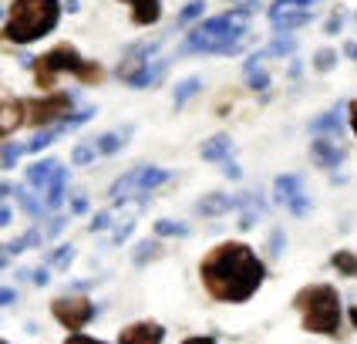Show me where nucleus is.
Wrapping results in <instances>:
<instances>
[{"instance_id": "f257e3e1", "label": "nucleus", "mask_w": 357, "mask_h": 344, "mask_svg": "<svg viewBox=\"0 0 357 344\" xmlns=\"http://www.w3.org/2000/svg\"><path fill=\"white\" fill-rule=\"evenodd\" d=\"M206 294L219 304H243L259 290L266 267L246 243H219L199 263Z\"/></svg>"}, {"instance_id": "f03ea898", "label": "nucleus", "mask_w": 357, "mask_h": 344, "mask_svg": "<svg viewBox=\"0 0 357 344\" xmlns=\"http://www.w3.org/2000/svg\"><path fill=\"white\" fill-rule=\"evenodd\" d=\"M246 38H250V20L243 7H236L192 27L189 38L182 40V54H236Z\"/></svg>"}, {"instance_id": "7ed1b4c3", "label": "nucleus", "mask_w": 357, "mask_h": 344, "mask_svg": "<svg viewBox=\"0 0 357 344\" xmlns=\"http://www.w3.org/2000/svg\"><path fill=\"white\" fill-rule=\"evenodd\" d=\"M61 20V0H14L0 38L10 44H34L47 38Z\"/></svg>"}, {"instance_id": "20e7f679", "label": "nucleus", "mask_w": 357, "mask_h": 344, "mask_svg": "<svg viewBox=\"0 0 357 344\" xmlns=\"http://www.w3.org/2000/svg\"><path fill=\"white\" fill-rule=\"evenodd\" d=\"M294 307L300 311L303 331L327 334V338H334L340 331V294L331 283H310V287H303L297 297H294Z\"/></svg>"}, {"instance_id": "39448f33", "label": "nucleus", "mask_w": 357, "mask_h": 344, "mask_svg": "<svg viewBox=\"0 0 357 344\" xmlns=\"http://www.w3.org/2000/svg\"><path fill=\"white\" fill-rule=\"evenodd\" d=\"M58 75H75V78L84 81V84H98V81L105 78V71H101L98 64H95V61H84L71 44H58V47H51L47 54L34 58V81H38L40 91H54Z\"/></svg>"}, {"instance_id": "423d86ee", "label": "nucleus", "mask_w": 357, "mask_h": 344, "mask_svg": "<svg viewBox=\"0 0 357 344\" xmlns=\"http://www.w3.org/2000/svg\"><path fill=\"white\" fill-rule=\"evenodd\" d=\"M155 51H159V44H149V40L128 47V54L119 64V78L128 81L132 88H152V84H159L169 64L162 58H155Z\"/></svg>"}, {"instance_id": "0eeeda50", "label": "nucleus", "mask_w": 357, "mask_h": 344, "mask_svg": "<svg viewBox=\"0 0 357 344\" xmlns=\"http://www.w3.org/2000/svg\"><path fill=\"white\" fill-rule=\"evenodd\" d=\"M172 179L165 169H155V165H142V169H132V172H125L115 186H112V200L115 202H125L132 200V196H142V200H149L159 186H165V182Z\"/></svg>"}, {"instance_id": "6e6552de", "label": "nucleus", "mask_w": 357, "mask_h": 344, "mask_svg": "<svg viewBox=\"0 0 357 344\" xmlns=\"http://www.w3.org/2000/svg\"><path fill=\"white\" fill-rule=\"evenodd\" d=\"M71 105H75V98L68 91H44L40 98L24 101V125H34V128L58 125L71 115Z\"/></svg>"}, {"instance_id": "1a4fd4ad", "label": "nucleus", "mask_w": 357, "mask_h": 344, "mask_svg": "<svg viewBox=\"0 0 357 344\" xmlns=\"http://www.w3.org/2000/svg\"><path fill=\"white\" fill-rule=\"evenodd\" d=\"M320 0H273L270 3V20L277 31H297L317 14Z\"/></svg>"}, {"instance_id": "9d476101", "label": "nucleus", "mask_w": 357, "mask_h": 344, "mask_svg": "<svg viewBox=\"0 0 357 344\" xmlns=\"http://www.w3.org/2000/svg\"><path fill=\"white\" fill-rule=\"evenodd\" d=\"M51 314H54V321L61 327L81 331L84 324H91V317H95V304L88 301V297H58V301L51 304Z\"/></svg>"}, {"instance_id": "9b49d317", "label": "nucleus", "mask_w": 357, "mask_h": 344, "mask_svg": "<svg viewBox=\"0 0 357 344\" xmlns=\"http://www.w3.org/2000/svg\"><path fill=\"white\" fill-rule=\"evenodd\" d=\"M277 202H283L294 216H307L310 213V200L303 196V182L297 179V176H283V179H277Z\"/></svg>"}, {"instance_id": "f8f14e48", "label": "nucleus", "mask_w": 357, "mask_h": 344, "mask_svg": "<svg viewBox=\"0 0 357 344\" xmlns=\"http://www.w3.org/2000/svg\"><path fill=\"white\" fill-rule=\"evenodd\" d=\"M119 341L121 344H159V341H165V327L155 321L128 324V327L119 331Z\"/></svg>"}, {"instance_id": "ddd939ff", "label": "nucleus", "mask_w": 357, "mask_h": 344, "mask_svg": "<svg viewBox=\"0 0 357 344\" xmlns=\"http://www.w3.org/2000/svg\"><path fill=\"white\" fill-rule=\"evenodd\" d=\"M310 152H314V162L324 165V169H337L340 162H344V145L334 135H317Z\"/></svg>"}, {"instance_id": "4468645a", "label": "nucleus", "mask_w": 357, "mask_h": 344, "mask_svg": "<svg viewBox=\"0 0 357 344\" xmlns=\"http://www.w3.org/2000/svg\"><path fill=\"white\" fill-rule=\"evenodd\" d=\"M61 169V162L58 159H40L34 162L31 169H27V186L31 189H47V182L54 179V172Z\"/></svg>"}, {"instance_id": "2eb2a0df", "label": "nucleus", "mask_w": 357, "mask_h": 344, "mask_svg": "<svg viewBox=\"0 0 357 344\" xmlns=\"http://www.w3.org/2000/svg\"><path fill=\"white\" fill-rule=\"evenodd\" d=\"M64 189H68V169H58L54 179L47 182V189H44V193H47V196H44V206H47V209H58L61 202H64Z\"/></svg>"}, {"instance_id": "dca6fc26", "label": "nucleus", "mask_w": 357, "mask_h": 344, "mask_svg": "<svg viewBox=\"0 0 357 344\" xmlns=\"http://www.w3.org/2000/svg\"><path fill=\"white\" fill-rule=\"evenodd\" d=\"M233 156V142L226 139V135H219V139H209L202 145V159L206 162H226Z\"/></svg>"}, {"instance_id": "f3484780", "label": "nucleus", "mask_w": 357, "mask_h": 344, "mask_svg": "<svg viewBox=\"0 0 357 344\" xmlns=\"http://www.w3.org/2000/svg\"><path fill=\"white\" fill-rule=\"evenodd\" d=\"M128 135H132V128H121V132H108V135L95 139V149H98V156H112V152L125 149V139H128Z\"/></svg>"}, {"instance_id": "a211bd4d", "label": "nucleus", "mask_w": 357, "mask_h": 344, "mask_svg": "<svg viewBox=\"0 0 357 344\" xmlns=\"http://www.w3.org/2000/svg\"><path fill=\"white\" fill-rule=\"evenodd\" d=\"M14 196H17L20 209H24V213H27V216H34V220H38L40 213H44V209H47V206H44V202H40L38 196H34V193H31V189H27V186H14Z\"/></svg>"}, {"instance_id": "6ab92c4d", "label": "nucleus", "mask_w": 357, "mask_h": 344, "mask_svg": "<svg viewBox=\"0 0 357 344\" xmlns=\"http://www.w3.org/2000/svg\"><path fill=\"white\" fill-rule=\"evenodd\" d=\"M40 240H44V233H40V230H31V233H24L20 240H14L10 246H7V257H17V253H24V250L38 246Z\"/></svg>"}, {"instance_id": "aec40b11", "label": "nucleus", "mask_w": 357, "mask_h": 344, "mask_svg": "<svg viewBox=\"0 0 357 344\" xmlns=\"http://www.w3.org/2000/svg\"><path fill=\"white\" fill-rule=\"evenodd\" d=\"M98 159V149H95V139L81 142V145H75V152H71V162L75 165H88V162Z\"/></svg>"}, {"instance_id": "412c9836", "label": "nucleus", "mask_w": 357, "mask_h": 344, "mask_svg": "<svg viewBox=\"0 0 357 344\" xmlns=\"http://www.w3.org/2000/svg\"><path fill=\"white\" fill-rule=\"evenodd\" d=\"M334 267H337L340 274H347V277H357V257L351 250H337L334 253Z\"/></svg>"}, {"instance_id": "4be33fe9", "label": "nucleus", "mask_w": 357, "mask_h": 344, "mask_svg": "<svg viewBox=\"0 0 357 344\" xmlns=\"http://www.w3.org/2000/svg\"><path fill=\"white\" fill-rule=\"evenodd\" d=\"M229 206H233V200L222 196V193H216V196H209V200L199 202V213H226Z\"/></svg>"}, {"instance_id": "5701e85b", "label": "nucleus", "mask_w": 357, "mask_h": 344, "mask_svg": "<svg viewBox=\"0 0 357 344\" xmlns=\"http://www.w3.org/2000/svg\"><path fill=\"white\" fill-rule=\"evenodd\" d=\"M199 84H202L199 78H189V81H182V84H178V91H176V108H182L185 101H189L192 95H196V91H199Z\"/></svg>"}, {"instance_id": "b1692460", "label": "nucleus", "mask_w": 357, "mask_h": 344, "mask_svg": "<svg viewBox=\"0 0 357 344\" xmlns=\"http://www.w3.org/2000/svg\"><path fill=\"white\" fill-rule=\"evenodd\" d=\"M202 10H206V3H202V0L185 3V7H182V14H178V24H192L196 17H202Z\"/></svg>"}, {"instance_id": "393cba45", "label": "nucleus", "mask_w": 357, "mask_h": 344, "mask_svg": "<svg viewBox=\"0 0 357 344\" xmlns=\"http://www.w3.org/2000/svg\"><path fill=\"white\" fill-rule=\"evenodd\" d=\"M155 233H159V237H185L189 226H178V223H172V220H162V223H155Z\"/></svg>"}, {"instance_id": "a878e982", "label": "nucleus", "mask_w": 357, "mask_h": 344, "mask_svg": "<svg viewBox=\"0 0 357 344\" xmlns=\"http://www.w3.org/2000/svg\"><path fill=\"white\" fill-rule=\"evenodd\" d=\"M71 260H75V246H58V250H54V257H51V267L64 270Z\"/></svg>"}, {"instance_id": "bb28decb", "label": "nucleus", "mask_w": 357, "mask_h": 344, "mask_svg": "<svg viewBox=\"0 0 357 344\" xmlns=\"http://www.w3.org/2000/svg\"><path fill=\"white\" fill-rule=\"evenodd\" d=\"M20 152H27V149H24V145H14V142H10V145H3V156H0L3 169H10V165L20 159Z\"/></svg>"}, {"instance_id": "cd10ccee", "label": "nucleus", "mask_w": 357, "mask_h": 344, "mask_svg": "<svg viewBox=\"0 0 357 344\" xmlns=\"http://www.w3.org/2000/svg\"><path fill=\"white\" fill-rule=\"evenodd\" d=\"M317 68H320V71L334 68V51H320V54H317Z\"/></svg>"}, {"instance_id": "c85d7f7f", "label": "nucleus", "mask_w": 357, "mask_h": 344, "mask_svg": "<svg viewBox=\"0 0 357 344\" xmlns=\"http://www.w3.org/2000/svg\"><path fill=\"white\" fill-rule=\"evenodd\" d=\"M17 301V290L14 287H0V307H7V304Z\"/></svg>"}, {"instance_id": "c756f323", "label": "nucleus", "mask_w": 357, "mask_h": 344, "mask_svg": "<svg viewBox=\"0 0 357 344\" xmlns=\"http://www.w3.org/2000/svg\"><path fill=\"white\" fill-rule=\"evenodd\" d=\"M108 226H112V213H98L91 220V230H108Z\"/></svg>"}, {"instance_id": "7c9ffc66", "label": "nucleus", "mask_w": 357, "mask_h": 344, "mask_svg": "<svg viewBox=\"0 0 357 344\" xmlns=\"http://www.w3.org/2000/svg\"><path fill=\"white\" fill-rule=\"evenodd\" d=\"M139 250H142V253H139V263H145L149 257H155V250H159V246H155V243H142Z\"/></svg>"}, {"instance_id": "2f4dec72", "label": "nucleus", "mask_w": 357, "mask_h": 344, "mask_svg": "<svg viewBox=\"0 0 357 344\" xmlns=\"http://www.w3.org/2000/svg\"><path fill=\"white\" fill-rule=\"evenodd\" d=\"M347 119H351V128H354V135H357V98L351 101V108H347Z\"/></svg>"}, {"instance_id": "473e14b6", "label": "nucleus", "mask_w": 357, "mask_h": 344, "mask_svg": "<svg viewBox=\"0 0 357 344\" xmlns=\"http://www.w3.org/2000/svg\"><path fill=\"white\" fill-rule=\"evenodd\" d=\"M31 281H34V283H40V287H44V283L51 281V277H47V270H34V277H31Z\"/></svg>"}, {"instance_id": "72a5a7b5", "label": "nucleus", "mask_w": 357, "mask_h": 344, "mask_svg": "<svg viewBox=\"0 0 357 344\" xmlns=\"http://www.w3.org/2000/svg\"><path fill=\"white\" fill-rule=\"evenodd\" d=\"M3 196H14V186H10V182H0V200H3Z\"/></svg>"}, {"instance_id": "f704fd0d", "label": "nucleus", "mask_w": 357, "mask_h": 344, "mask_svg": "<svg viewBox=\"0 0 357 344\" xmlns=\"http://www.w3.org/2000/svg\"><path fill=\"white\" fill-rule=\"evenodd\" d=\"M71 209H75V213H84V209H88V200H75V206H71Z\"/></svg>"}, {"instance_id": "c9c22d12", "label": "nucleus", "mask_w": 357, "mask_h": 344, "mask_svg": "<svg viewBox=\"0 0 357 344\" xmlns=\"http://www.w3.org/2000/svg\"><path fill=\"white\" fill-rule=\"evenodd\" d=\"M7 223H10V209L3 206V209H0V226H7Z\"/></svg>"}, {"instance_id": "e433bc0d", "label": "nucleus", "mask_w": 357, "mask_h": 344, "mask_svg": "<svg viewBox=\"0 0 357 344\" xmlns=\"http://www.w3.org/2000/svg\"><path fill=\"white\" fill-rule=\"evenodd\" d=\"M125 3H132V7H139V3H159V0H125Z\"/></svg>"}, {"instance_id": "4c0bfd02", "label": "nucleus", "mask_w": 357, "mask_h": 344, "mask_svg": "<svg viewBox=\"0 0 357 344\" xmlns=\"http://www.w3.org/2000/svg\"><path fill=\"white\" fill-rule=\"evenodd\" d=\"M351 321H354V327H357V307H351Z\"/></svg>"}, {"instance_id": "58836bf2", "label": "nucleus", "mask_w": 357, "mask_h": 344, "mask_svg": "<svg viewBox=\"0 0 357 344\" xmlns=\"http://www.w3.org/2000/svg\"><path fill=\"white\" fill-rule=\"evenodd\" d=\"M3 135H10V132H7V128H3V125H0V139H3Z\"/></svg>"}]
</instances>
